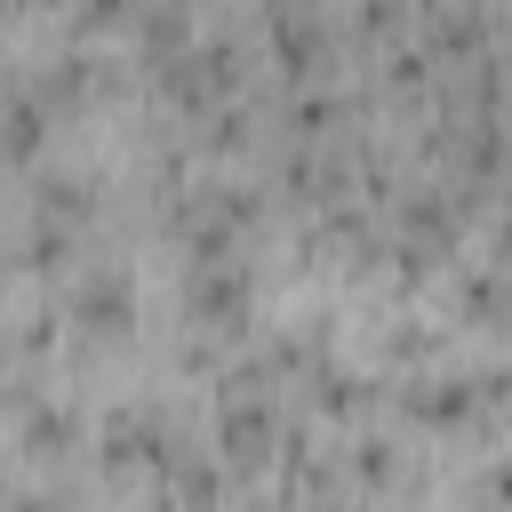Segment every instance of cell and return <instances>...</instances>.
Here are the masks:
<instances>
[{
  "mask_svg": "<svg viewBox=\"0 0 512 512\" xmlns=\"http://www.w3.org/2000/svg\"><path fill=\"white\" fill-rule=\"evenodd\" d=\"M272 448H280L272 408H264V400H248V392H232V408H224V456H232V464H264Z\"/></svg>",
  "mask_w": 512,
  "mask_h": 512,
  "instance_id": "6da1fadb",
  "label": "cell"
},
{
  "mask_svg": "<svg viewBox=\"0 0 512 512\" xmlns=\"http://www.w3.org/2000/svg\"><path fill=\"white\" fill-rule=\"evenodd\" d=\"M184 296H192V312H200V320H240V312H248V280L232 272V256L192 264V288H184Z\"/></svg>",
  "mask_w": 512,
  "mask_h": 512,
  "instance_id": "7a4b0ae2",
  "label": "cell"
},
{
  "mask_svg": "<svg viewBox=\"0 0 512 512\" xmlns=\"http://www.w3.org/2000/svg\"><path fill=\"white\" fill-rule=\"evenodd\" d=\"M72 312H80L88 328H120V320H128V280H120V272L80 280V288H72Z\"/></svg>",
  "mask_w": 512,
  "mask_h": 512,
  "instance_id": "3957f363",
  "label": "cell"
},
{
  "mask_svg": "<svg viewBox=\"0 0 512 512\" xmlns=\"http://www.w3.org/2000/svg\"><path fill=\"white\" fill-rule=\"evenodd\" d=\"M0 152H40V104L32 96H16L0 112Z\"/></svg>",
  "mask_w": 512,
  "mask_h": 512,
  "instance_id": "277c9868",
  "label": "cell"
}]
</instances>
